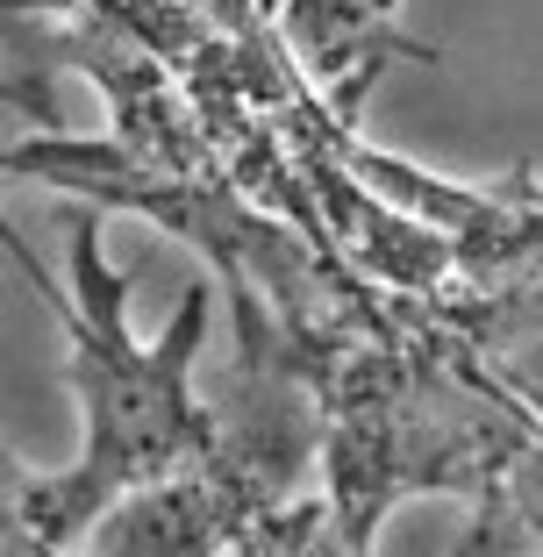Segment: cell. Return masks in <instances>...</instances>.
Here are the masks:
<instances>
[{
	"mask_svg": "<svg viewBox=\"0 0 543 557\" xmlns=\"http://www.w3.org/2000/svg\"><path fill=\"white\" fill-rule=\"evenodd\" d=\"M543 550V414L529 408L515 422L501 465L472 493V529L451 557H529Z\"/></svg>",
	"mask_w": 543,
	"mask_h": 557,
	"instance_id": "cell-6",
	"label": "cell"
},
{
	"mask_svg": "<svg viewBox=\"0 0 543 557\" xmlns=\"http://www.w3.org/2000/svg\"><path fill=\"white\" fill-rule=\"evenodd\" d=\"M344 164L372 194L394 200L400 214L444 230L451 272L429 300H415L429 322L465 336L479 358L543 336V180L529 164H515L501 186H458L365 144V136L344 144Z\"/></svg>",
	"mask_w": 543,
	"mask_h": 557,
	"instance_id": "cell-4",
	"label": "cell"
},
{
	"mask_svg": "<svg viewBox=\"0 0 543 557\" xmlns=\"http://www.w3.org/2000/svg\"><path fill=\"white\" fill-rule=\"evenodd\" d=\"M529 400L465 336L394 294V329L336 358L314 386L322 508L350 557H372L379 522L415 493L472 500L501 465Z\"/></svg>",
	"mask_w": 543,
	"mask_h": 557,
	"instance_id": "cell-3",
	"label": "cell"
},
{
	"mask_svg": "<svg viewBox=\"0 0 543 557\" xmlns=\"http://www.w3.org/2000/svg\"><path fill=\"white\" fill-rule=\"evenodd\" d=\"M58 72H86L115 129H44L22 144H0V180H44L94 208L150 214L158 230L194 244L208 272L230 286L236 372L294 379L314 394L336 372V358L394 329V294H379L365 272H350L322 236L258 208L214 164V150L194 129V108L165 79V65L136 50L129 29H115L79 0H58Z\"/></svg>",
	"mask_w": 543,
	"mask_h": 557,
	"instance_id": "cell-1",
	"label": "cell"
},
{
	"mask_svg": "<svg viewBox=\"0 0 543 557\" xmlns=\"http://www.w3.org/2000/svg\"><path fill=\"white\" fill-rule=\"evenodd\" d=\"M0 557H65V550H50L29 529V515H22V465L8 443H0Z\"/></svg>",
	"mask_w": 543,
	"mask_h": 557,
	"instance_id": "cell-7",
	"label": "cell"
},
{
	"mask_svg": "<svg viewBox=\"0 0 543 557\" xmlns=\"http://www.w3.org/2000/svg\"><path fill=\"white\" fill-rule=\"evenodd\" d=\"M272 29L344 122H358V100L386 65H436V50L400 29V0H280Z\"/></svg>",
	"mask_w": 543,
	"mask_h": 557,
	"instance_id": "cell-5",
	"label": "cell"
},
{
	"mask_svg": "<svg viewBox=\"0 0 543 557\" xmlns=\"http://www.w3.org/2000/svg\"><path fill=\"white\" fill-rule=\"evenodd\" d=\"M208 8L230 22V29H244V36H250V29H272V15H264L258 0H208Z\"/></svg>",
	"mask_w": 543,
	"mask_h": 557,
	"instance_id": "cell-8",
	"label": "cell"
},
{
	"mask_svg": "<svg viewBox=\"0 0 543 557\" xmlns=\"http://www.w3.org/2000/svg\"><path fill=\"white\" fill-rule=\"evenodd\" d=\"M0 244L29 272V286L44 294V308L65 329L72 386H79V408H86V458L72 472H50V479L22 472V515H29V529L50 550H65V543H79L100 515L115 508L122 493L186 479L214 458V414L194 394V358H200V336H208L214 286L208 278L186 286L165 336L136 344L129 336V278L100 250L94 200L72 214V294L58 278H44L36 250L22 244V230L8 214H0Z\"/></svg>",
	"mask_w": 543,
	"mask_h": 557,
	"instance_id": "cell-2",
	"label": "cell"
}]
</instances>
